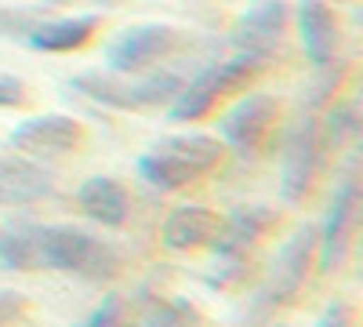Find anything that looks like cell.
Segmentation results:
<instances>
[{"mask_svg": "<svg viewBox=\"0 0 363 327\" xmlns=\"http://www.w3.org/2000/svg\"><path fill=\"white\" fill-rule=\"evenodd\" d=\"M8 145L15 153H26V157H62V153H73L84 145V124L73 121L66 113H44V116H29L22 121L11 135H8Z\"/></svg>", "mask_w": 363, "mask_h": 327, "instance_id": "10", "label": "cell"}, {"mask_svg": "<svg viewBox=\"0 0 363 327\" xmlns=\"http://www.w3.org/2000/svg\"><path fill=\"white\" fill-rule=\"evenodd\" d=\"M77 207L106 229H120L131 218V193L109 174H91L87 182L77 186Z\"/></svg>", "mask_w": 363, "mask_h": 327, "instance_id": "15", "label": "cell"}, {"mask_svg": "<svg viewBox=\"0 0 363 327\" xmlns=\"http://www.w3.org/2000/svg\"><path fill=\"white\" fill-rule=\"evenodd\" d=\"M26 102V84L11 73H0V109H11Z\"/></svg>", "mask_w": 363, "mask_h": 327, "instance_id": "24", "label": "cell"}, {"mask_svg": "<svg viewBox=\"0 0 363 327\" xmlns=\"http://www.w3.org/2000/svg\"><path fill=\"white\" fill-rule=\"evenodd\" d=\"M26 316V299L18 291H8V287H0V323H11Z\"/></svg>", "mask_w": 363, "mask_h": 327, "instance_id": "25", "label": "cell"}, {"mask_svg": "<svg viewBox=\"0 0 363 327\" xmlns=\"http://www.w3.org/2000/svg\"><path fill=\"white\" fill-rule=\"evenodd\" d=\"M186 84L178 70H145V73H113V70H87L69 80L77 95L91 99L95 106L135 113V109H153L167 106L178 87Z\"/></svg>", "mask_w": 363, "mask_h": 327, "instance_id": "2", "label": "cell"}, {"mask_svg": "<svg viewBox=\"0 0 363 327\" xmlns=\"http://www.w3.org/2000/svg\"><path fill=\"white\" fill-rule=\"evenodd\" d=\"M262 66H265V58H255V55H244V51H236L225 62H211L207 70H200L196 77H189L178 87V95L167 102V121H174V124L200 121V116H207L222 99H229L236 92H247L258 80Z\"/></svg>", "mask_w": 363, "mask_h": 327, "instance_id": "4", "label": "cell"}, {"mask_svg": "<svg viewBox=\"0 0 363 327\" xmlns=\"http://www.w3.org/2000/svg\"><path fill=\"white\" fill-rule=\"evenodd\" d=\"M222 157H225L222 138H211L200 131L167 135L138 157V178L157 193H174L211 174L222 164Z\"/></svg>", "mask_w": 363, "mask_h": 327, "instance_id": "1", "label": "cell"}, {"mask_svg": "<svg viewBox=\"0 0 363 327\" xmlns=\"http://www.w3.org/2000/svg\"><path fill=\"white\" fill-rule=\"evenodd\" d=\"M102 18L99 15H66V18H40L33 29H29L26 44L33 51H51V55H62V51H80L91 37L99 33Z\"/></svg>", "mask_w": 363, "mask_h": 327, "instance_id": "16", "label": "cell"}, {"mask_svg": "<svg viewBox=\"0 0 363 327\" xmlns=\"http://www.w3.org/2000/svg\"><path fill=\"white\" fill-rule=\"evenodd\" d=\"M356 218H359V174L356 164L345 167L342 182L335 186V196H330L327 207V218L316 229V270L327 273H338L349 251H352V233H356Z\"/></svg>", "mask_w": 363, "mask_h": 327, "instance_id": "8", "label": "cell"}, {"mask_svg": "<svg viewBox=\"0 0 363 327\" xmlns=\"http://www.w3.org/2000/svg\"><path fill=\"white\" fill-rule=\"evenodd\" d=\"M287 22H291L287 0H255V4L233 22V48L269 62V55L280 48V40L287 33Z\"/></svg>", "mask_w": 363, "mask_h": 327, "instance_id": "11", "label": "cell"}, {"mask_svg": "<svg viewBox=\"0 0 363 327\" xmlns=\"http://www.w3.org/2000/svg\"><path fill=\"white\" fill-rule=\"evenodd\" d=\"M277 113H280V102L269 92H251L244 99H236L218 121L222 145L233 150L236 157H255L265 145L272 124H277Z\"/></svg>", "mask_w": 363, "mask_h": 327, "instance_id": "9", "label": "cell"}, {"mask_svg": "<svg viewBox=\"0 0 363 327\" xmlns=\"http://www.w3.org/2000/svg\"><path fill=\"white\" fill-rule=\"evenodd\" d=\"M335 320H349V309H345V306H338V309L330 306V309L323 313V320H320V323H327V327H330V323H335Z\"/></svg>", "mask_w": 363, "mask_h": 327, "instance_id": "26", "label": "cell"}, {"mask_svg": "<svg viewBox=\"0 0 363 327\" xmlns=\"http://www.w3.org/2000/svg\"><path fill=\"white\" fill-rule=\"evenodd\" d=\"M298 40L306 48V58L313 70L338 62V44H342V26L327 0H298Z\"/></svg>", "mask_w": 363, "mask_h": 327, "instance_id": "14", "label": "cell"}, {"mask_svg": "<svg viewBox=\"0 0 363 327\" xmlns=\"http://www.w3.org/2000/svg\"><path fill=\"white\" fill-rule=\"evenodd\" d=\"M320 138L327 150H342L345 142H356L359 138V102H338L327 109V121L320 128Z\"/></svg>", "mask_w": 363, "mask_h": 327, "instance_id": "19", "label": "cell"}, {"mask_svg": "<svg viewBox=\"0 0 363 327\" xmlns=\"http://www.w3.org/2000/svg\"><path fill=\"white\" fill-rule=\"evenodd\" d=\"M91 4H116V0H91Z\"/></svg>", "mask_w": 363, "mask_h": 327, "instance_id": "27", "label": "cell"}, {"mask_svg": "<svg viewBox=\"0 0 363 327\" xmlns=\"http://www.w3.org/2000/svg\"><path fill=\"white\" fill-rule=\"evenodd\" d=\"M218 229V215L203 204H182L164 218L160 226V240L167 251H196L207 248L211 236Z\"/></svg>", "mask_w": 363, "mask_h": 327, "instance_id": "17", "label": "cell"}, {"mask_svg": "<svg viewBox=\"0 0 363 327\" xmlns=\"http://www.w3.org/2000/svg\"><path fill=\"white\" fill-rule=\"evenodd\" d=\"M313 265H316V229L301 226V229H294L287 240L280 244V251H277V258H272L265 280L258 284L255 299H251V316L277 313L280 306L294 302V294L301 291V284L309 280Z\"/></svg>", "mask_w": 363, "mask_h": 327, "instance_id": "5", "label": "cell"}, {"mask_svg": "<svg viewBox=\"0 0 363 327\" xmlns=\"http://www.w3.org/2000/svg\"><path fill=\"white\" fill-rule=\"evenodd\" d=\"M186 44V33L174 26L164 22H142V26H128L124 33H116L102 58H106V70L113 73H145L167 58L178 55V48Z\"/></svg>", "mask_w": 363, "mask_h": 327, "instance_id": "7", "label": "cell"}, {"mask_svg": "<svg viewBox=\"0 0 363 327\" xmlns=\"http://www.w3.org/2000/svg\"><path fill=\"white\" fill-rule=\"evenodd\" d=\"M55 193V171L40 157L4 153L0 157V207H29Z\"/></svg>", "mask_w": 363, "mask_h": 327, "instance_id": "13", "label": "cell"}, {"mask_svg": "<svg viewBox=\"0 0 363 327\" xmlns=\"http://www.w3.org/2000/svg\"><path fill=\"white\" fill-rule=\"evenodd\" d=\"M323 153L327 145L320 138V124L309 113H301L298 121L287 124L280 145V196L287 204H301L309 196L323 171Z\"/></svg>", "mask_w": 363, "mask_h": 327, "instance_id": "6", "label": "cell"}, {"mask_svg": "<svg viewBox=\"0 0 363 327\" xmlns=\"http://www.w3.org/2000/svg\"><path fill=\"white\" fill-rule=\"evenodd\" d=\"M277 226V211L269 204H240L225 218H218V229L211 236V251H215L222 262L244 258L247 248H255L262 236Z\"/></svg>", "mask_w": 363, "mask_h": 327, "instance_id": "12", "label": "cell"}, {"mask_svg": "<svg viewBox=\"0 0 363 327\" xmlns=\"http://www.w3.org/2000/svg\"><path fill=\"white\" fill-rule=\"evenodd\" d=\"M37 233H40V222H29V218H15V222L0 226V270L4 273L40 270Z\"/></svg>", "mask_w": 363, "mask_h": 327, "instance_id": "18", "label": "cell"}, {"mask_svg": "<svg viewBox=\"0 0 363 327\" xmlns=\"http://www.w3.org/2000/svg\"><path fill=\"white\" fill-rule=\"evenodd\" d=\"M37 255H40V270L77 273L84 280H109L120 270V251L109 240H102V236L73 222L40 226Z\"/></svg>", "mask_w": 363, "mask_h": 327, "instance_id": "3", "label": "cell"}, {"mask_svg": "<svg viewBox=\"0 0 363 327\" xmlns=\"http://www.w3.org/2000/svg\"><path fill=\"white\" fill-rule=\"evenodd\" d=\"M342 77H345V66L338 62H330V66H320V80L316 84H309V99H306V106H320V102H327L330 95L338 92V84H342Z\"/></svg>", "mask_w": 363, "mask_h": 327, "instance_id": "22", "label": "cell"}, {"mask_svg": "<svg viewBox=\"0 0 363 327\" xmlns=\"http://www.w3.org/2000/svg\"><path fill=\"white\" fill-rule=\"evenodd\" d=\"M120 316H124V302L116 294H106L102 306H95V313L87 316V327H109V323H120Z\"/></svg>", "mask_w": 363, "mask_h": 327, "instance_id": "23", "label": "cell"}, {"mask_svg": "<svg viewBox=\"0 0 363 327\" xmlns=\"http://www.w3.org/2000/svg\"><path fill=\"white\" fill-rule=\"evenodd\" d=\"M40 18H44L40 8H8V4H0V37L26 40L29 29H33Z\"/></svg>", "mask_w": 363, "mask_h": 327, "instance_id": "20", "label": "cell"}, {"mask_svg": "<svg viewBox=\"0 0 363 327\" xmlns=\"http://www.w3.org/2000/svg\"><path fill=\"white\" fill-rule=\"evenodd\" d=\"M200 313L186 302V299H160L153 309L145 313V323H196Z\"/></svg>", "mask_w": 363, "mask_h": 327, "instance_id": "21", "label": "cell"}]
</instances>
